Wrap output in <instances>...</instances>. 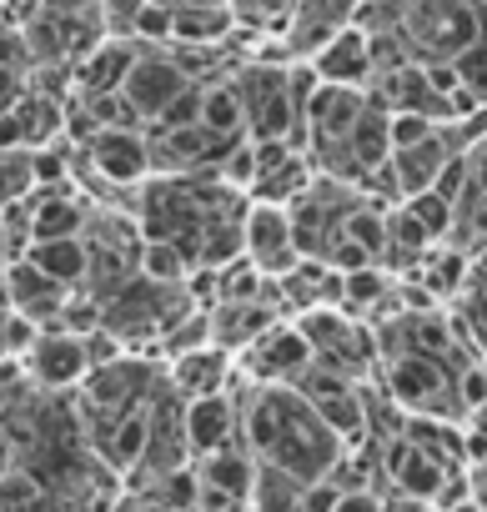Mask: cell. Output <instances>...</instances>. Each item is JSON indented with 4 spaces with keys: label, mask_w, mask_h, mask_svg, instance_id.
Here are the masks:
<instances>
[{
    "label": "cell",
    "mask_w": 487,
    "mask_h": 512,
    "mask_svg": "<svg viewBox=\"0 0 487 512\" xmlns=\"http://www.w3.org/2000/svg\"><path fill=\"white\" fill-rule=\"evenodd\" d=\"M241 447L262 467H277L297 482H322L342 467V437L317 417L297 387H247L241 382Z\"/></svg>",
    "instance_id": "6da1fadb"
},
{
    "label": "cell",
    "mask_w": 487,
    "mask_h": 512,
    "mask_svg": "<svg viewBox=\"0 0 487 512\" xmlns=\"http://www.w3.org/2000/svg\"><path fill=\"white\" fill-rule=\"evenodd\" d=\"M146 0H101V26L111 41H136V16Z\"/></svg>",
    "instance_id": "cb8c5ba5"
},
{
    "label": "cell",
    "mask_w": 487,
    "mask_h": 512,
    "mask_svg": "<svg viewBox=\"0 0 487 512\" xmlns=\"http://www.w3.org/2000/svg\"><path fill=\"white\" fill-rule=\"evenodd\" d=\"M236 16L226 6H176L171 16V46H201V51H216L236 36Z\"/></svg>",
    "instance_id": "e0dca14e"
},
{
    "label": "cell",
    "mask_w": 487,
    "mask_h": 512,
    "mask_svg": "<svg viewBox=\"0 0 487 512\" xmlns=\"http://www.w3.org/2000/svg\"><path fill=\"white\" fill-rule=\"evenodd\" d=\"M191 467H196V477H201L206 492H216V497H226V502H252L257 457L241 447V442H231V447H221V452H211V457H201V462H191Z\"/></svg>",
    "instance_id": "9a60e30c"
},
{
    "label": "cell",
    "mask_w": 487,
    "mask_h": 512,
    "mask_svg": "<svg viewBox=\"0 0 487 512\" xmlns=\"http://www.w3.org/2000/svg\"><path fill=\"white\" fill-rule=\"evenodd\" d=\"M467 362H447L417 347H387L377 352V387L402 417H437V422H467L457 402V372Z\"/></svg>",
    "instance_id": "7a4b0ae2"
},
{
    "label": "cell",
    "mask_w": 487,
    "mask_h": 512,
    "mask_svg": "<svg viewBox=\"0 0 487 512\" xmlns=\"http://www.w3.org/2000/svg\"><path fill=\"white\" fill-rule=\"evenodd\" d=\"M392 31L417 66H452L462 51L487 41V6L482 0H402Z\"/></svg>",
    "instance_id": "3957f363"
},
{
    "label": "cell",
    "mask_w": 487,
    "mask_h": 512,
    "mask_svg": "<svg viewBox=\"0 0 487 512\" xmlns=\"http://www.w3.org/2000/svg\"><path fill=\"white\" fill-rule=\"evenodd\" d=\"M297 6H302V0H262L267 16H297Z\"/></svg>",
    "instance_id": "f546056e"
},
{
    "label": "cell",
    "mask_w": 487,
    "mask_h": 512,
    "mask_svg": "<svg viewBox=\"0 0 487 512\" xmlns=\"http://www.w3.org/2000/svg\"><path fill=\"white\" fill-rule=\"evenodd\" d=\"M241 256L267 277V282H282L297 262V236H292V211L287 206H262L252 201L247 206V226H241Z\"/></svg>",
    "instance_id": "52a82bcc"
},
{
    "label": "cell",
    "mask_w": 487,
    "mask_h": 512,
    "mask_svg": "<svg viewBox=\"0 0 487 512\" xmlns=\"http://www.w3.org/2000/svg\"><path fill=\"white\" fill-rule=\"evenodd\" d=\"M136 56H141L136 41H111V36H106L91 56H81V61L71 66V96H121V86H126Z\"/></svg>",
    "instance_id": "7c38bea8"
},
{
    "label": "cell",
    "mask_w": 487,
    "mask_h": 512,
    "mask_svg": "<svg viewBox=\"0 0 487 512\" xmlns=\"http://www.w3.org/2000/svg\"><path fill=\"white\" fill-rule=\"evenodd\" d=\"M0 287H6V307H11L16 317L36 322L41 332H46V327H56V322H61V312H66V302L76 297V292L56 287L41 267H31L26 256H21V262H11L6 272H0Z\"/></svg>",
    "instance_id": "9c48e42d"
},
{
    "label": "cell",
    "mask_w": 487,
    "mask_h": 512,
    "mask_svg": "<svg viewBox=\"0 0 487 512\" xmlns=\"http://www.w3.org/2000/svg\"><path fill=\"white\" fill-rule=\"evenodd\" d=\"M191 86H196V81L181 71V61H176L171 51H146V46H141V56H136L126 86H121V101H126L131 116L151 131V126L171 111V101H181Z\"/></svg>",
    "instance_id": "8992f818"
},
{
    "label": "cell",
    "mask_w": 487,
    "mask_h": 512,
    "mask_svg": "<svg viewBox=\"0 0 487 512\" xmlns=\"http://www.w3.org/2000/svg\"><path fill=\"white\" fill-rule=\"evenodd\" d=\"M482 6H487V0H482Z\"/></svg>",
    "instance_id": "d6a6232c"
},
{
    "label": "cell",
    "mask_w": 487,
    "mask_h": 512,
    "mask_svg": "<svg viewBox=\"0 0 487 512\" xmlns=\"http://www.w3.org/2000/svg\"><path fill=\"white\" fill-rule=\"evenodd\" d=\"M201 126L216 141H247V111H241V96L231 86V71L201 86Z\"/></svg>",
    "instance_id": "ac0fdd59"
},
{
    "label": "cell",
    "mask_w": 487,
    "mask_h": 512,
    "mask_svg": "<svg viewBox=\"0 0 487 512\" xmlns=\"http://www.w3.org/2000/svg\"><path fill=\"white\" fill-rule=\"evenodd\" d=\"M337 497H342V487H337L332 477L307 482V492H302V512H332V507H337Z\"/></svg>",
    "instance_id": "484cf974"
},
{
    "label": "cell",
    "mask_w": 487,
    "mask_h": 512,
    "mask_svg": "<svg viewBox=\"0 0 487 512\" xmlns=\"http://www.w3.org/2000/svg\"><path fill=\"white\" fill-rule=\"evenodd\" d=\"M302 492H307V482H297V477H287V472L257 462L252 512H302Z\"/></svg>",
    "instance_id": "d6986e66"
},
{
    "label": "cell",
    "mask_w": 487,
    "mask_h": 512,
    "mask_svg": "<svg viewBox=\"0 0 487 512\" xmlns=\"http://www.w3.org/2000/svg\"><path fill=\"white\" fill-rule=\"evenodd\" d=\"M447 512H487V507H482L477 497H467V502H457V507H447Z\"/></svg>",
    "instance_id": "4dcf8cb0"
},
{
    "label": "cell",
    "mask_w": 487,
    "mask_h": 512,
    "mask_svg": "<svg viewBox=\"0 0 487 512\" xmlns=\"http://www.w3.org/2000/svg\"><path fill=\"white\" fill-rule=\"evenodd\" d=\"M407 206V216L432 236V241H452V226H457V211L437 196V191H422V196H412V201H402Z\"/></svg>",
    "instance_id": "7402d4cb"
},
{
    "label": "cell",
    "mask_w": 487,
    "mask_h": 512,
    "mask_svg": "<svg viewBox=\"0 0 487 512\" xmlns=\"http://www.w3.org/2000/svg\"><path fill=\"white\" fill-rule=\"evenodd\" d=\"M452 71H457V86H462L477 106H487V41H477L472 51H462V56L452 61Z\"/></svg>",
    "instance_id": "603a6c76"
},
{
    "label": "cell",
    "mask_w": 487,
    "mask_h": 512,
    "mask_svg": "<svg viewBox=\"0 0 487 512\" xmlns=\"http://www.w3.org/2000/svg\"><path fill=\"white\" fill-rule=\"evenodd\" d=\"M21 372H26V382L36 392L61 397V392H76L91 377V357H86V342L81 337H71L61 327H46V332H36L31 352L21 357Z\"/></svg>",
    "instance_id": "ba28073f"
},
{
    "label": "cell",
    "mask_w": 487,
    "mask_h": 512,
    "mask_svg": "<svg viewBox=\"0 0 487 512\" xmlns=\"http://www.w3.org/2000/svg\"><path fill=\"white\" fill-rule=\"evenodd\" d=\"M111 512H161V507H156L151 497H141V492H121Z\"/></svg>",
    "instance_id": "83f0119b"
},
{
    "label": "cell",
    "mask_w": 487,
    "mask_h": 512,
    "mask_svg": "<svg viewBox=\"0 0 487 512\" xmlns=\"http://www.w3.org/2000/svg\"><path fill=\"white\" fill-rule=\"evenodd\" d=\"M31 191H36V161H31V151L0 146V216H6L11 206H21Z\"/></svg>",
    "instance_id": "44dd1931"
},
{
    "label": "cell",
    "mask_w": 487,
    "mask_h": 512,
    "mask_svg": "<svg viewBox=\"0 0 487 512\" xmlns=\"http://www.w3.org/2000/svg\"><path fill=\"white\" fill-rule=\"evenodd\" d=\"M236 392H241V377H236V387L221 392V397H196V402H186V447H191V462H201V457H211V452L241 442V397H236Z\"/></svg>",
    "instance_id": "30bf717a"
},
{
    "label": "cell",
    "mask_w": 487,
    "mask_h": 512,
    "mask_svg": "<svg viewBox=\"0 0 487 512\" xmlns=\"http://www.w3.org/2000/svg\"><path fill=\"white\" fill-rule=\"evenodd\" d=\"M176 6H226V0H176Z\"/></svg>",
    "instance_id": "1f68e13d"
},
{
    "label": "cell",
    "mask_w": 487,
    "mask_h": 512,
    "mask_svg": "<svg viewBox=\"0 0 487 512\" xmlns=\"http://www.w3.org/2000/svg\"><path fill=\"white\" fill-rule=\"evenodd\" d=\"M452 156H462V151L452 146L447 126H437L427 141H417V146H407V151H392V176H397L402 201H412V196L432 191V186H437V176L447 171V161H452Z\"/></svg>",
    "instance_id": "5bb4252c"
},
{
    "label": "cell",
    "mask_w": 487,
    "mask_h": 512,
    "mask_svg": "<svg viewBox=\"0 0 487 512\" xmlns=\"http://www.w3.org/2000/svg\"><path fill=\"white\" fill-rule=\"evenodd\" d=\"M387 131H392V151H407V146L427 141V136L437 131V121H427V116H417V111H392Z\"/></svg>",
    "instance_id": "d4e9b609"
},
{
    "label": "cell",
    "mask_w": 487,
    "mask_h": 512,
    "mask_svg": "<svg viewBox=\"0 0 487 512\" xmlns=\"http://www.w3.org/2000/svg\"><path fill=\"white\" fill-rule=\"evenodd\" d=\"M136 277H146V282H156V287H186V282H191V262H186L171 241H141Z\"/></svg>",
    "instance_id": "ffe728a7"
},
{
    "label": "cell",
    "mask_w": 487,
    "mask_h": 512,
    "mask_svg": "<svg viewBox=\"0 0 487 512\" xmlns=\"http://www.w3.org/2000/svg\"><path fill=\"white\" fill-rule=\"evenodd\" d=\"M332 512H387V502L372 492V487H352V492H342L337 497V507Z\"/></svg>",
    "instance_id": "4316f807"
},
{
    "label": "cell",
    "mask_w": 487,
    "mask_h": 512,
    "mask_svg": "<svg viewBox=\"0 0 487 512\" xmlns=\"http://www.w3.org/2000/svg\"><path fill=\"white\" fill-rule=\"evenodd\" d=\"M26 262L41 267L56 287L66 292H86V277H91V251H86V236H66V241H36L26 251Z\"/></svg>",
    "instance_id": "2e32d148"
},
{
    "label": "cell",
    "mask_w": 487,
    "mask_h": 512,
    "mask_svg": "<svg viewBox=\"0 0 487 512\" xmlns=\"http://www.w3.org/2000/svg\"><path fill=\"white\" fill-rule=\"evenodd\" d=\"M467 472H472V497H477V502H487V457H482L477 467H467Z\"/></svg>",
    "instance_id": "f1b7e54d"
},
{
    "label": "cell",
    "mask_w": 487,
    "mask_h": 512,
    "mask_svg": "<svg viewBox=\"0 0 487 512\" xmlns=\"http://www.w3.org/2000/svg\"><path fill=\"white\" fill-rule=\"evenodd\" d=\"M312 367L317 362H312V347L297 332V322H277L236 357V377L247 387H297Z\"/></svg>",
    "instance_id": "5b68a950"
},
{
    "label": "cell",
    "mask_w": 487,
    "mask_h": 512,
    "mask_svg": "<svg viewBox=\"0 0 487 512\" xmlns=\"http://www.w3.org/2000/svg\"><path fill=\"white\" fill-rule=\"evenodd\" d=\"M312 71L322 86H352V91H367L377 66H372V36L362 26H342L317 56H312Z\"/></svg>",
    "instance_id": "8fae6325"
},
{
    "label": "cell",
    "mask_w": 487,
    "mask_h": 512,
    "mask_svg": "<svg viewBox=\"0 0 487 512\" xmlns=\"http://www.w3.org/2000/svg\"><path fill=\"white\" fill-rule=\"evenodd\" d=\"M76 171H86L101 191H141L156 166H151V136L141 126H106L86 146H76ZM71 171V181H76Z\"/></svg>",
    "instance_id": "277c9868"
},
{
    "label": "cell",
    "mask_w": 487,
    "mask_h": 512,
    "mask_svg": "<svg viewBox=\"0 0 487 512\" xmlns=\"http://www.w3.org/2000/svg\"><path fill=\"white\" fill-rule=\"evenodd\" d=\"M166 382L196 402V397H221L236 387V357L221 352V347H201V352H186L176 362H166Z\"/></svg>",
    "instance_id": "4fadbf2b"
}]
</instances>
